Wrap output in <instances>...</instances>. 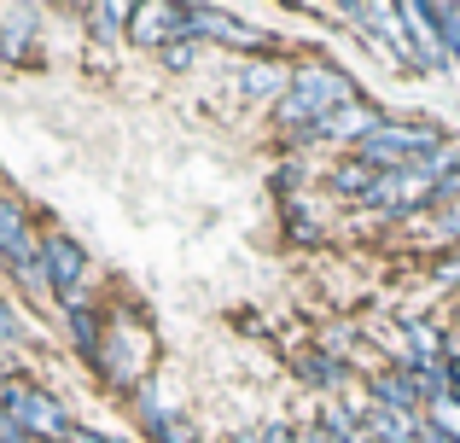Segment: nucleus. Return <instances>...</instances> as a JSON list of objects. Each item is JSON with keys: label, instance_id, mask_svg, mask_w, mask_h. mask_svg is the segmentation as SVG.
<instances>
[{"label": "nucleus", "instance_id": "f257e3e1", "mask_svg": "<svg viewBox=\"0 0 460 443\" xmlns=\"http://www.w3.org/2000/svg\"><path fill=\"white\" fill-rule=\"evenodd\" d=\"M438 146H443V128L438 123H385L379 135H367L356 146V158L367 164V170L391 175V170H408V164H426Z\"/></svg>", "mask_w": 460, "mask_h": 443}, {"label": "nucleus", "instance_id": "f03ea898", "mask_svg": "<svg viewBox=\"0 0 460 443\" xmlns=\"http://www.w3.org/2000/svg\"><path fill=\"white\" fill-rule=\"evenodd\" d=\"M0 414H6L23 438H35V443H65L70 438L65 409H58L47 391L23 385V379H0Z\"/></svg>", "mask_w": 460, "mask_h": 443}, {"label": "nucleus", "instance_id": "7ed1b4c3", "mask_svg": "<svg viewBox=\"0 0 460 443\" xmlns=\"http://www.w3.org/2000/svg\"><path fill=\"white\" fill-rule=\"evenodd\" d=\"M292 93L314 111V123H326L332 111H344V105H356V82L344 76L338 65H326V58H304V65L292 70Z\"/></svg>", "mask_w": 460, "mask_h": 443}, {"label": "nucleus", "instance_id": "20e7f679", "mask_svg": "<svg viewBox=\"0 0 460 443\" xmlns=\"http://www.w3.org/2000/svg\"><path fill=\"white\" fill-rule=\"evenodd\" d=\"M41 262H47V280H53V292L65 297H82V286H88V251L76 245L70 234H47L41 239Z\"/></svg>", "mask_w": 460, "mask_h": 443}, {"label": "nucleus", "instance_id": "39448f33", "mask_svg": "<svg viewBox=\"0 0 460 443\" xmlns=\"http://www.w3.org/2000/svg\"><path fill=\"white\" fill-rule=\"evenodd\" d=\"M0 257H6V269H30V262H41V239L30 234L23 205L6 199V193H0Z\"/></svg>", "mask_w": 460, "mask_h": 443}, {"label": "nucleus", "instance_id": "423d86ee", "mask_svg": "<svg viewBox=\"0 0 460 443\" xmlns=\"http://www.w3.org/2000/svg\"><path fill=\"white\" fill-rule=\"evenodd\" d=\"M402 23H408V35H414V58H420V70H449V53H443V23H438V6H426V0H408L402 6Z\"/></svg>", "mask_w": 460, "mask_h": 443}, {"label": "nucleus", "instance_id": "0eeeda50", "mask_svg": "<svg viewBox=\"0 0 460 443\" xmlns=\"http://www.w3.org/2000/svg\"><path fill=\"white\" fill-rule=\"evenodd\" d=\"M135 421L146 426V438H152V443H199V432H192V421H187V414L164 409V403H157L146 385L135 391Z\"/></svg>", "mask_w": 460, "mask_h": 443}, {"label": "nucleus", "instance_id": "6e6552de", "mask_svg": "<svg viewBox=\"0 0 460 443\" xmlns=\"http://www.w3.org/2000/svg\"><path fill=\"white\" fill-rule=\"evenodd\" d=\"M128 35H135L140 47H157V53H164L169 41H181V6H169V0H146V6H135Z\"/></svg>", "mask_w": 460, "mask_h": 443}, {"label": "nucleus", "instance_id": "1a4fd4ad", "mask_svg": "<svg viewBox=\"0 0 460 443\" xmlns=\"http://www.w3.org/2000/svg\"><path fill=\"white\" fill-rule=\"evenodd\" d=\"M385 128V117H379V105H367V100H356V105H344V111H332L314 135H326V140H344V146H361L367 135H379Z\"/></svg>", "mask_w": 460, "mask_h": 443}, {"label": "nucleus", "instance_id": "9d476101", "mask_svg": "<svg viewBox=\"0 0 460 443\" xmlns=\"http://www.w3.org/2000/svg\"><path fill=\"white\" fill-rule=\"evenodd\" d=\"M297 374H304L309 379V385H321V391H338V385H344V379H349V362H344V356H332V350H304V356H297Z\"/></svg>", "mask_w": 460, "mask_h": 443}, {"label": "nucleus", "instance_id": "9b49d317", "mask_svg": "<svg viewBox=\"0 0 460 443\" xmlns=\"http://www.w3.org/2000/svg\"><path fill=\"white\" fill-rule=\"evenodd\" d=\"M65 315H70V332H76V350L93 362V356H100V339H105V332H100V321H93L88 297H70V304H65Z\"/></svg>", "mask_w": 460, "mask_h": 443}, {"label": "nucleus", "instance_id": "f8f14e48", "mask_svg": "<svg viewBox=\"0 0 460 443\" xmlns=\"http://www.w3.org/2000/svg\"><path fill=\"white\" fill-rule=\"evenodd\" d=\"M245 93H274V100H286V93H292V70L257 58V65H245Z\"/></svg>", "mask_w": 460, "mask_h": 443}, {"label": "nucleus", "instance_id": "ddd939ff", "mask_svg": "<svg viewBox=\"0 0 460 443\" xmlns=\"http://www.w3.org/2000/svg\"><path fill=\"white\" fill-rule=\"evenodd\" d=\"M373 182H379V170H367L361 158H349V164H338V170H332V187H338V193H356V199H367Z\"/></svg>", "mask_w": 460, "mask_h": 443}, {"label": "nucleus", "instance_id": "4468645a", "mask_svg": "<svg viewBox=\"0 0 460 443\" xmlns=\"http://www.w3.org/2000/svg\"><path fill=\"white\" fill-rule=\"evenodd\" d=\"M135 18V6H111V0H105V6H93L88 12V23H93V35H105V41H117V35H123V23Z\"/></svg>", "mask_w": 460, "mask_h": 443}, {"label": "nucleus", "instance_id": "2eb2a0df", "mask_svg": "<svg viewBox=\"0 0 460 443\" xmlns=\"http://www.w3.org/2000/svg\"><path fill=\"white\" fill-rule=\"evenodd\" d=\"M426 421L438 426L443 438H455V443H460V397H443V403H431V409H426Z\"/></svg>", "mask_w": 460, "mask_h": 443}, {"label": "nucleus", "instance_id": "dca6fc26", "mask_svg": "<svg viewBox=\"0 0 460 443\" xmlns=\"http://www.w3.org/2000/svg\"><path fill=\"white\" fill-rule=\"evenodd\" d=\"M30 18H6V30H0V53L6 58H23V47H30V30H23Z\"/></svg>", "mask_w": 460, "mask_h": 443}, {"label": "nucleus", "instance_id": "f3484780", "mask_svg": "<svg viewBox=\"0 0 460 443\" xmlns=\"http://www.w3.org/2000/svg\"><path fill=\"white\" fill-rule=\"evenodd\" d=\"M192 58H199V47H192L187 35H181V41H169V47H164V65H169V70H192Z\"/></svg>", "mask_w": 460, "mask_h": 443}, {"label": "nucleus", "instance_id": "a211bd4d", "mask_svg": "<svg viewBox=\"0 0 460 443\" xmlns=\"http://www.w3.org/2000/svg\"><path fill=\"white\" fill-rule=\"evenodd\" d=\"M18 315H12V304H0V344H12V339H18Z\"/></svg>", "mask_w": 460, "mask_h": 443}, {"label": "nucleus", "instance_id": "6ab92c4d", "mask_svg": "<svg viewBox=\"0 0 460 443\" xmlns=\"http://www.w3.org/2000/svg\"><path fill=\"white\" fill-rule=\"evenodd\" d=\"M438 286H460V251H455V257L438 269Z\"/></svg>", "mask_w": 460, "mask_h": 443}, {"label": "nucleus", "instance_id": "aec40b11", "mask_svg": "<svg viewBox=\"0 0 460 443\" xmlns=\"http://www.w3.org/2000/svg\"><path fill=\"white\" fill-rule=\"evenodd\" d=\"M262 443H297L292 426H262Z\"/></svg>", "mask_w": 460, "mask_h": 443}, {"label": "nucleus", "instance_id": "412c9836", "mask_svg": "<svg viewBox=\"0 0 460 443\" xmlns=\"http://www.w3.org/2000/svg\"><path fill=\"white\" fill-rule=\"evenodd\" d=\"M297 443H338L332 432H321V426H309V432H297Z\"/></svg>", "mask_w": 460, "mask_h": 443}, {"label": "nucleus", "instance_id": "4be33fe9", "mask_svg": "<svg viewBox=\"0 0 460 443\" xmlns=\"http://www.w3.org/2000/svg\"><path fill=\"white\" fill-rule=\"evenodd\" d=\"M443 234L460 239V205H449V217H443Z\"/></svg>", "mask_w": 460, "mask_h": 443}, {"label": "nucleus", "instance_id": "5701e85b", "mask_svg": "<svg viewBox=\"0 0 460 443\" xmlns=\"http://www.w3.org/2000/svg\"><path fill=\"white\" fill-rule=\"evenodd\" d=\"M227 443H262V432H234Z\"/></svg>", "mask_w": 460, "mask_h": 443}]
</instances>
